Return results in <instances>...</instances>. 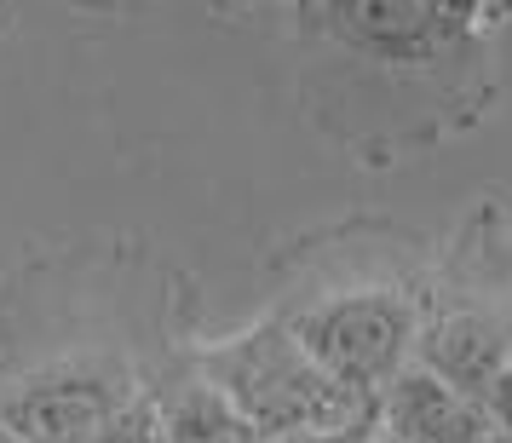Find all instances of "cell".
I'll list each match as a JSON object with an SVG mask.
<instances>
[{"label":"cell","mask_w":512,"mask_h":443,"mask_svg":"<svg viewBox=\"0 0 512 443\" xmlns=\"http://www.w3.org/2000/svg\"><path fill=\"white\" fill-rule=\"evenodd\" d=\"M426 259L392 219H346L277 265V317L328 374L374 392L415 363L426 317Z\"/></svg>","instance_id":"cell-2"},{"label":"cell","mask_w":512,"mask_h":443,"mask_svg":"<svg viewBox=\"0 0 512 443\" xmlns=\"http://www.w3.org/2000/svg\"><path fill=\"white\" fill-rule=\"evenodd\" d=\"M374 443H397V438H386V432H380V438H374Z\"/></svg>","instance_id":"cell-11"},{"label":"cell","mask_w":512,"mask_h":443,"mask_svg":"<svg viewBox=\"0 0 512 443\" xmlns=\"http://www.w3.org/2000/svg\"><path fill=\"white\" fill-rule=\"evenodd\" d=\"M484 403H489V415H495V426H501V443H512V357L501 363V374L489 380Z\"/></svg>","instance_id":"cell-8"},{"label":"cell","mask_w":512,"mask_h":443,"mask_svg":"<svg viewBox=\"0 0 512 443\" xmlns=\"http://www.w3.org/2000/svg\"><path fill=\"white\" fill-rule=\"evenodd\" d=\"M144 397L156 403L167 443H265L248 420L236 415L231 397L213 386V374L196 363L190 346H179L162 369L150 374Z\"/></svg>","instance_id":"cell-6"},{"label":"cell","mask_w":512,"mask_h":443,"mask_svg":"<svg viewBox=\"0 0 512 443\" xmlns=\"http://www.w3.org/2000/svg\"><path fill=\"white\" fill-rule=\"evenodd\" d=\"M0 443H24V438H18V432H6V426H0Z\"/></svg>","instance_id":"cell-10"},{"label":"cell","mask_w":512,"mask_h":443,"mask_svg":"<svg viewBox=\"0 0 512 443\" xmlns=\"http://www.w3.org/2000/svg\"><path fill=\"white\" fill-rule=\"evenodd\" d=\"M81 443H167L162 420H156V403L150 397H133L127 409H116V415L104 420L98 432H87Z\"/></svg>","instance_id":"cell-7"},{"label":"cell","mask_w":512,"mask_h":443,"mask_svg":"<svg viewBox=\"0 0 512 443\" xmlns=\"http://www.w3.org/2000/svg\"><path fill=\"white\" fill-rule=\"evenodd\" d=\"M380 432L397 443H501L484 397L449 386L426 363H403L380 386Z\"/></svg>","instance_id":"cell-5"},{"label":"cell","mask_w":512,"mask_h":443,"mask_svg":"<svg viewBox=\"0 0 512 443\" xmlns=\"http://www.w3.org/2000/svg\"><path fill=\"white\" fill-rule=\"evenodd\" d=\"M190 351L259 438L334 432V426L380 420V397L346 386L340 374H328L277 317H259L254 328H242L219 346H190Z\"/></svg>","instance_id":"cell-4"},{"label":"cell","mask_w":512,"mask_h":443,"mask_svg":"<svg viewBox=\"0 0 512 443\" xmlns=\"http://www.w3.org/2000/svg\"><path fill=\"white\" fill-rule=\"evenodd\" d=\"M173 294L139 254L41 259L0 300V426L24 443H81L144 397L179 351Z\"/></svg>","instance_id":"cell-1"},{"label":"cell","mask_w":512,"mask_h":443,"mask_svg":"<svg viewBox=\"0 0 512 443\" xmlns=\"http://www.w3.org/2000/svg\"><path fill=\"white\" fill-rule=\"evenodd\" d=\"M380 438V420L369 426H334V432H288V438H265V443H374Z\"/></svg>","instance_id":"cell-9"},{"label":"cell","mask_w":512,"mask_h":443,"mask_svg":"<svg viewBox=\"0 0 512 443\" xmlns=\"http://www.w3.org/2000/svg\"><path fill=\"white\" fill-rule=\"evenodd\" d=\"M512 357V219L484 208L426 282L415 363L484 397Z\"/></svg>","instance_id":"cell-3"}]
</instances>
